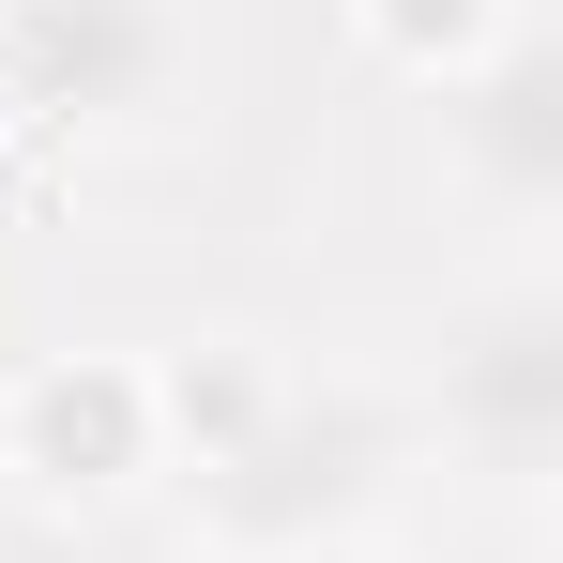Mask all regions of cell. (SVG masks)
<instances>
[{"label": "cell", "mask_w": 563, "mask_h": 563, "mask_svg": "<svg viewBox=\"0 0 563 563\" xmlns=\"http://www.w3.org/2000/svg\"><path fill=\"white\" fill-rule=\"evenodd\" d=\"M168 380V472L184 487V549L198 563H351L396 472H411V411L366 396V380H320L260 351V335H198V351H153Z\"/></svg>", "instance_id": "6da1fadb"}, {"label": "cell", "mask_w": 563, "mask_h": 563, "mask_svg": "<svg viewBox=\"0 0 563 563\" xmlns=\"http://www.w3.org/2000/svg\"><path fill=\"white\" fill-rule=\"evenodd\" d=\"M184 92H198L184 0H0V122L153 137Z\"/></svg>", "instance_id": "3957f363"}, {"label": "cell", "mask_w": 563, "mask_h": 563, "mask_svg": "<svg viewBox=\"0 0 563 563\" xmlns=\"http://www.w3.org/2000/svg\"><path fill=\"white\" fill-rule=\"evenodd\" d=\"M168 472V380L153 351H31L0 366V487L46 518H107Z\"/></svg>", "instance_id": "7a4b0ae2"}, {"label": "cell", "mask_w": 563, "mask_h": 563, "mask_svg": "<svg viewBox=\"0 0 563 563\" xmlns=\"http://www.w3.org/2000/svg\"><path fill=\"white\" fill-rule=\"evenodd\" d=\"M442 184L457 198H487V213H549L563 198V46H549V15H518L487 62H457L442 77Z\"/></svg>", "instance_id": "5b68a950"}, {"label": "cell", "mask_w": 563, "mask_h": 563, "mask_svg": "<svg viewBox=\"0 0 563 563\" xmlns=\"http://www.w3.org/2000/svg\"><path fill=\"white\" fill-rule=\"evenodd\" d=\"M411 427L457 442L472 472H503V487H549V457H563V305L533 275H503L487 305H457L442 320V380H427Z\"/></svg>", "instance_id": "277c9868"}, {"label": "cell", "mask_w": 563, "mask_h": 563, "mask_svg": "<svg viewBox=\"0 0 563 563\" xmlns=\"http://www.w3.org/2000/svg\"><path fill=\"white\" fill-rule=\"evenodd\" d=\"M518 15H533V0H351L366 62H380V77H411V92H442L457 62H487Z\"/></svg>", "instance_id": "8992f818"}]
</instances>
